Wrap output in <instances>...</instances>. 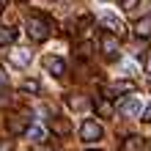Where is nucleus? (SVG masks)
<instances>
[{"instance_id":"f257e3e1","label":"nucleus","mask_w":151,"mask_h":151,"mask_svg":"<svg viewBox=\"0 0 151 151\" xmlns=\"http://www.w3.org/2000/svg\"><path fill=\"white\" fill-rule=\"evenodd\" d=\"M52 30H55V22H50L41 14H30L25 19V33L30 36V41H47L52 36Z\"/></svg>"},{"instance_id":"f03ea898","label":"nucleus","mask_w":151,"mask_h":151,"mask_svg":"<svg viewBox=\"0 0 151 151\" xmlns=\"http://www.w3.org/2000/svg\"><path fill=\"white\" fill-rule=\"evenodd\" d=\"M102 135H104V129H102L99 121H93V118H85V121H83V127H80V137H83L85 143L102 140Z\"/></svg>"},{"instance_id":"7ed1b4c3","label":"nucleus","mask_w":151,"mask_h":151,"mask_svg":"<svg viewBox=\"0 0 151 151\" xmlns=\"http://www.w3.org/2000/svg\"><path fill=\"white\" fill-rule=\"evenodd\" d=\"M99 47H102V52H104V58H110V60L121 55V39L113 36V33H102Z\"/></svg>"},{"instance_id":"20e7f679","label":"nucleus","mask_w":151,"mask_h":151,"mask_svg":"<svg viewBox=\"0 0 151 151\" xmlns=\"http://www.w3.org/2000/svg\"><path fill=\"white\" fill-rule=\"evenodd\" d=\"M99 19H102V25H104V28H107V33H113V36L124 39V33H127V28H124V22H121V19H118V17H115V14L104 11V14L99 17Z\"/></svg>"},{"instance_id":"39448f33","label":"nucleus","mask_w":151,"mask_h":151,"mask_svg":"<svg viewBox=\"0 0 151 151\" xmlns=\"http://www.w3.org/2000/svg\"><path fill=\"white\" fill-rule=\"evenodd\" d=\"M121 93H135V83H132V80H121V83H113L110 88H104V99H115V96H121Z\"/></svg>"},{"instance_id":"423d86ee","label":"nucleus","mask_w":151,"mask_h":151,"mask_svg":"<svg viewBox=\"0 0 151 151\" xmlns=\"http://www.w3.org/2000/svg\"><path fill=\"white\" fill-rule=\"evenodd\" d=\"M30 127V118L22 113L17 115H8V135H25V129Z\"/></svg>"},{"instance_id":"0eeeda50","label":"nucleus","mask_w":151,"mask_h":151,"mask_svg":"<svg viewBox=\"0 0 151 151\" xmlns=\"http://www.w3.org/2000/svg\"><path fill=\"white\" fill-rule=\"evenodd\" d=\"M93 110H96V115H99V118H113V115H115L113 102L104 99V96H96V99H93Z\"/></svg>"},{"instance_id":"6e6552de","label":"nucleus","mask_w":151,"mask_h":151,"mask_svg":"<svg viewBox=\"0 0 151 151\" xmlns=\"http://www.w3.org/2000/svg\"><path fill=\"white\" fill-rule=\"evenodd\" d=\"M44 69H47L52 77H63L66 74V63L60 58H55V55H47V58H44Z\"/></svg>"},{"instance_id":"1a4fd4ad","label":"nucleus","mask_w":151,"mask_h":151,"mask_svg":"<svg viewBox=\"0 0 151 151\" xmlns=\"http://www.w3.org/2000/svg\"><path fill=\"white\" fill-rule=\"evenodd\" d=\"M30 52L28 50H22V47H17V50H11V52H8V60H11V63L14 66H19V69H25V66H28L30 63Z\"/></svg>"},{"instance_id":"9d476101","label":"nucleus","mask_w":151,"mask_h":151,"mask_svg":"<svg viewBox=\"0 0 151 151\" xmlns=\"http://www.w3.org/2000/svg\"><path fill=\"white\" fill-rule=\"evenodd\" d=\"M118 110L124 115H140V96H129V99H124L118 104Z\"/></svg>"},{"instance_id":"9b49d317","label":"nucleus","mask_w":151,"mask_h":151,"mask_svg":"<svg viewBox=\"0 0 151 151\" xmlns=\"http://www.w3.org/2000/svg\"><path fill=\"white\" fill-rule=\"evenodd\" d=\"M50 129L55 132L58 137H69V135H72V124H69L66 118H52L50 121Z\"/></svg>"},{"instance_id":"f8f14e48","label":"nucleus","mask_w":151,"mask_h":151,"mask_svg":"<svg viewBox=\"0 0 151 151\" xmlns=\"http://www.w3.org/2000/svg\"><path fill=\"white\" fill-rule=\"evenodd\" d=\"M135 36L137 39H151V14L140 17V19L135 22Z\"/></svg>"},{"instance_id":"ddd939ff","label":"nucleus","mask_w":151,"mask_h":151,"mask_svg":"<svg viewBox=\"0 0 151 151\" xmlns=\"http://www.w3.org/2000/svg\"><path fill=\"white\" fill-rule=\"evenodd\" d=\"M143 143H146V140L140 137V135H129V137L121 143V151H140V148H143Z\"/></svg>"},{"instance_id":"4468645a","label":"nucleus","mask_w":151,"mask_h":151,"mask_svg":"<svg viewBox=\"0 0 151 151\" xmlns=\"http://www.w3.org/2000/svg\"><path fill=\"white\" fill-rule=\"evenodd\" d=\"M25 135H28L33 143H41V140L47 137V129H44V127H39V124H30V127L25 129Z\"/></svg>"},{"instance_id":"2eb2a0df","label":"nucleus","mask_w":151,"mask_h":151,"mask_svg":"<svg viewBox=\"0 0 151 151\" xmlns=\"http://www.w3.org/2000/svg\"><path fill=\"white\" fill-rule=\"evenodd\" d=\"M14 41H17V30L0 25V44H6V47H8V44H14Z\"/></svg>"},{"instance_id":"dca6fc26","label":"nucleus","mask_w":151,"mask_h":151,"mask_svg":"<svg viewBox=\"0 0 151 151\" xmlns=\"http://www.w3.org/2000/svg\"><path fill=\"white\" fill-rule=\"evenodd\" d=\"M39 88H41L39 80H25V83H22V91H28V93H36Z\"/></svg>"},{"instance_id":"f3484780","label":"nucleus","mask_w":151,"mask_h":151,"mask_svg":"<svg viewBox=\"0 0 151 151\" xmlns=\"http://www.w3.org/2000/svg\"><path fill=\"white\" fill-rule=\"evenodd\" d=\"M91 50H93V44H91V41H83L77 55H80V58H91Z\"/></svg>"},{"instance_id":"a211bd4d","label":"nucleus","mask_w":151,"mask_h":151,"mask_svg":"<svg viewBox=\"0 0 151 151\" xmlns=\"http://www.w3.org/2000/svg\"><path fill=\"white\" fill-rule=\"evenodd\" d=\"M66 102H69V107H74V110H80V107H85V102H83V99H74V96H69Z\"/></svg>"},{"instance_id":"6ab92c4d","label":"nucleus","mask_w":151,"mask_h":151,"mask_svg":"<svg viewBox=\"0 0 151 151\" xmlns=\"http://www.w3.org/2000/svg\"><path fill=\"white\" fill-rule=\"evenodd\" d=\"M137 3H140V0H121V8H124V11H132Z\"/></svg>"},{"instance_id":"aec40b11","label":"nucleus","mask_w":151,"mask_h":151,"mask_svg":"<svg viewBox=\"0 0 151 151\" xmlns=\"http://www.w3.org/2000/svg\"><path fill=\"white\" fill-rule=\"evenodd\" d=\"M14 148V140H0V151H11Z\"/></svg>"},{"instance_id":"412c9836","label":"nucleus","mask_w":151,"mask_h":151,"mask_svg":"<svg viewBox=\"0 0 151 151\" xmlns=\"http://www.w3.org/2000/svg\"><path fill=\"white\" fill-rule=\"evenodd\" d=\"M140 121H146V124H151V107H146V110H143V118H140Z\"/></svg>"},{"instance_id":"4be33fe9","label":"nucleus","mask_w":151,"mask_h":151,"mask_svg":"<svg viewBox=\"0 0 151 151\" xmlns=\"http://www.w3.org/2000/svg\"><path fill=\"white\" fill-rule=\"evenodd\" d=\"M6 83H8V77H6V72H3V69H0V88H3Z\"/></svg>"},{"instance_id":"5701e85b","label":"nucleus","mask_w":151,"mask_h":151,"mask_svg":"<svg viewBox=\"0 0 151 151\" xmlns=\"http://www.w3.org/2000/svg\"><path fill=\"white\" fill-rule=\"evenodd\" d=\"M146 72L151 74V52H148V55H146Z\"/></svg>"},{"instance_id":"b1692460","label":"nucleus","mask_w":151,"mask_h":151,"mask_svg":"<svg viewBox=\"0 0 151 151\" xmlns=\"http://www.w3.org/2000/svg\"><path fill=\"white\" fill-rule=\"evenodd\" d=\"M39 151H52V148H39Z\"/></svg>"},{"instance_id":"393cba45","label":"nucleus","mask_w":151,"mask_h":151,"mask_svg":"<svg viewBox=\"0 0 151 151\" xmlns=\"http://www.w3.org/2000/svg\"><path fill=\"white\" fill-rule=\"evenodd\" d=\"M17 3H28V0H17Z\"/></svg>"},{"instance_id":"a878e982","label":"nucleus","mask_w":151,"mask_h":151,"mask_svg":"<svg viewBox=\"0 0 151 151\" xmlns=\"http://www.w3.org/2000/svg\"><path fill=\"white\" fill-rule=\"evenodd\" d=\"M0 14H3V6H0Z\"/></svg>"},{"instance_id":"bb28decb","label":"nucleus","mask_w":151,"mask_h":151,"mask_svg":"<svg viewBox=\"0 0 151 151\" xmlns=\"http://www.w3.org/2000/svg\"><path fill=\"white\" fill-rule=\"evenodd\" d=\"M91 151H99V148H91Z\"/></svg>"},{"instance_id":"cd10ccee","label":"nucleus","mask_w":151,"mask_h":151,"mask_svg":"<svg viewBox=\"0 0 151 151\" xmlns=\"http://www.w3.org/2000/svg\"><path fill=\"white\" fill-rule=\"evenodd\" d=\"M102 3H107V0H102Z\"/></svg>"}]
</instances>
